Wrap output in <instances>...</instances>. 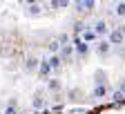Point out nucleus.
Wrapping results in <instances>:
<instances>
[{"label":"nucleus","instance_id":"nucleus-1","mask_svg":"<svg viewBox=\"0 0 125 114\" xmlns=\"http://www.w3.org/2000/svg\"><path fill=\"white\" fill-rule=\"evenodd\" d=\"M92 114H125V101H118V103H112V105L98 107L96 112H92Z\"/></svg>","mask_w":125,"mask_h":114}]
</instances>
